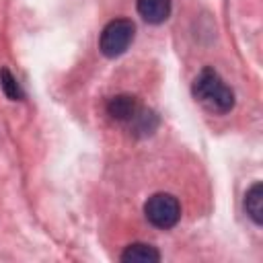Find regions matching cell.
<instances>
[{
	"label": "cell",
	"mask_w": 263,
	"mask_h": 263,
	"mask_svg": "<svg viewBox=\"0 0 263 263\" xmlns=\"http://www.w3.org/2000/svg\"><path fill=\"white\" fill-rule=\"evenodd\" d=\"M129 125H132V132H134L136 136H150V134L156 129V125H158V117H156L154 111L140 107V111H138L136 117L129 121Z\"/></svg>",
	"instance_id": "ba28073f"
},
{
	"label": "cell",
	"mask_w": 263,
	"mask_h": 263,
	"mask_svg": "<svg viewBox=\"0 0 263 263\" xmlns=\"http://www.w3.org/2000/svg\"><path fill=\"white\" fill-rule=\"evenodd\" d=\"M136 25L129 18H113L109 21L99 37V49L105 58H117L127 51L134 41Z\"/></svg>",
	"instance_id": "7a4b0ae2"
},
{
	"label": "cell",
	"mask_w": 263,
	"mask_h": 263,
	"mask_svg": "<svg viewBox=\"0 0 263 263\" xmlns=\"http://www.w3.org/2000/svg\"><path fill=\"white\" fill-rule=\"evenodd\" d=\"M121 261L123 263H156V261H160V253L152 245L134 242V245L125 247V251L121 253Z\"/></svg>",
	"instance_id": "8992f818"
},
{
	"label": "cell",
	"mask_w": 263,
	"mask_h": 263,
	"mask_svg": "<svg viewBox=\"0 0 263 263\" xmlns=\"http://www.w3.org/2000/svg\"><path fill=\"white\" fill-rule=\"evenodd\" d=\"M140 111V103L136 97L132 95H115L113 99H109L107 103V115L115 121H123V123H129L136 113Z\"/></svg>",
	"instance_id": "277c9868"
},
{
	"label": "cell",
	"mask_w": 263,
	"mask_h": 263,
	"mask_svg": "<svg viewBox=\"0 0 263 263\" xmlns=\"http://www.w3.org/2000/svg\"><path fill=\"white\" fill-rule=\"evenodd\" d=\"M245 212L257 226L263 224V185H261V181L253 183L247 189V193H245Z\"/></svg>",
	"instance_id": "52a82bcc"
},
{
	"label": "cell",
	"mask_w": 263,
	"mask_h": 263,
	"mask_svg": "<svg viewBox=\"0 0 263 263\" xmlns=\"http://www.w3.org/2000/svg\"><path fill=\"white\" fill-rule=\"evenodd\" d=\"M0 88H2V92H4L10 101H21V99L25 97L23 88L18 86L16 78L12 76V72H10L8 68H0Z\"/></svg>",
	"instance_id": "9c48e42d"
},
{
	"label": "cell",
	"mask_w": 263,
	"mask_h": 263,
	"mask_svg": "<svg viewBox=\"0 0 263 263\" xmlns=\"http://www.w3.org/2000/svg\"><path fill=\"white\" fill-rule=\"evenodd\" d=\"M136 8L148 25H160L171 14V0H136Z\"/></svg>",
	"instance_id": "5b68a950"
},
{
	"label": "cell",
	"mask_w": 263,
	"mask_h": 263,
	"mask_svg": "<svg viewBox=\"0 0 263 263\" xmlns=\"http://www.w3.org/2000/svg\"><path fill=\"white\" fill-rule=\"evenodd\" d=\"M193 97L212 113H228L234 107L232 88L212 68H203L191 86Z\"/></svg>",
	"instance_id": "6da1fadb"
},
{
	"label": "cell",
	"mask_w": 263,
	"mask_h": 263,
	"mask_svg": "<svg viewBox=\"0 0 263 263\" xmlns=\"http://www.w3.org/2000/svg\"><path fill=\"white\" fill-rule=\"evenodd\" d=\"M144 216L154 228L168 230L181 220V203L173 193H154L144 203Z\"/></svg>",
	"instance_id": "3957f363"
}]
</instances>
